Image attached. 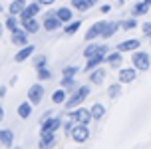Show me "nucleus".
I'll list each match as a JSON object with an SVG mask.
<instances>
[{
	"mask_svg": "<svg viewBox=\"0 0 151 149\" xmlns=\"http://www.w3.org/2000/svg\"><path fill=\"white\" fill-rule=\"evenodd\" d=\"M143 2H145V4H147V6L151 8V0H143Z\"/></svg>",
	"mask_w": 151,
	"mask_h": 149,
	"instance_id": "nucleus-46",
	"label": "nucleus"
},
{
	"mask_svg": "<svg viewBox=\"0 0 151 149\" xmlns=\"http://www.w3.org/2000/svg\"><path fill=\"white\" fill-rule=\"evenodd\" d=\"M2 30H4V26H2V22H0V38H2Z\"/></svg>",
	"mask_w": 151,
	"mask_h": 149,
	"instance_id": "nucleus-45",
	"label": "nucleus"
},
{
	"mask_svg": "<svg viewBox=\"0 0 151 149\" xmlns=\"http://www.w3.org/2000/svg\"><path fill=\"white\" fill-rule=\"evenodd\" d=\"M0 143H2L4 147H10V145L14 143V133H12L10 129H0Z\"/></svg>",
	"mask_w": 151,
	"mask_h": 149,
	"instance_id": "nucleus-20",
	"label": "nucleus"
},
{
	"mask_svg": "<svg viewBox=\"0 0 151 149\" xmlns=\"http://www.w3.org/2000/svg\"><path fill=\"white\" fill-rule=\"evenodd\" d=\"M74 125H76V121H74V119L66 121V125H64V133H66V135H72V129H74Z\"/></svg>",
	"mask_w": 151,
	"mask_h": 149,
	"instance_id": "nucleus-36",
	"label": "nucleus"
},
{
	"mask_svg": "<svg viewBox=\"0 0 151 149\" xmlns=\"http://www.w3.org/2000/svg\"><path fill=\"white\" fill-rule=\"evenodd\" d=\"M72 8L80 10V12H86V10L90 8V2H88V0H72Z\"/></svg>",
	"mask_w": 151,
	"mask_h": 149,
	"instance_id": "nucleus-30",
	"label": "nucleus"
},
{
	"mask_svg": "<svg viewBox=\"0 0 151 149\" xmlns=\"http://www.w3.org/2000/svg\"><path fill=\"white\" fill-rule=\"evenodd\" d=\"M80 26H82V20H74V22H68V24H66V28H64V32H66L68 36H72V34H76V32L80 30Z\"/></svg>",
	"mask_w": 151,
	"mask_h": 149,
	"instance_id": "nucleus-27",
	"label": "nucleus"
},
{
	"mask_svg": "<svg viewBox=\"0 0 151 149\" xmlns=\"http://www.w3.org/2000/svg\"><path fill=\"white\" fill-rule=\"evenodd\" d=\"M119 28V22H106L104 26V32H101V38H111Z\"/></svg>",
	"mask_w": 151,
	"mask_h": 149,
	"instance_id": "nucleus-22",
	"label": "nucleus"
},
{
	"mask_svg": "<svg viewBox=\"0 0 151 149\" xmlns=\"http://www.w3.org/2000/svg\"><path fill=\"white\" fill-rule=\"evenodd\" d=\"M42 97H44V88L40 86V83H34L30 89H28V101L32 105H38L42 101Z\"/></svg>",
	"mask_w": 151,
	"mask_h": 149,
	"instance_id": "nucleus-7",
	"label": "nucleus"
},
{
	"mask_svg": "<svg viewBox=\"0 0 151 149\" xmlns=\"http://www.w3.org/2000/svg\"><path fill=\"white\" fill-rule=\"evenodd\" d=\"M22 28L28 34H36L38 30H40V24H38L36 18H28V20H22Z\"/></svg>",
	"mask_w": 151,
	"mask_h": 149,
	"instance_id": "nucleus-18",
	"label": "nucleus"
},
{
	"mask_svg": "<svg viewBox=\"0 0 151 149\" xmlns=\"http://www.w3.org/2000/svg\"><path fill=\"white\" fill-rule=\"evenodd\" d=\"M52 78V72L48 70V68H38V80H50Z\"/></svg>",
	"mask_w": 151,
	"mask_h": 149,
	"instance_id": "nucleus-32",
	"label": "nucleus"
},
{
	"mask_svg": "<svg viewBox=\"0 0 151 149\" xmlns=\"http://www.w3.org/2000/svg\"><path fill=\"white\" fill-rule=\"evenodd\" d=\"M106 60H107V64H109L111 68H117V66H121V60H123V58H121V52H117V50H115V52L107 54Z\"/></svg>",
	"mask_w": 151,
	"mask_h": 149,
	"instance_id": "nucleus-24",
	"label": "nucleus"
},
{
	"mask_svg": "<svg viewBox=\"0 0 151 149\" xmlns=\"http://www.w3.org/2000/svg\"><path fill=\"white\" fill-rule=\"evenodd\" d=\"M109 48L106 44H90L86 50H83V56L86 58H90V56H96V54H106Z\"/></svg>",
	"mask_w": 151,
	"mask_h": 149,
	"instance_id": "nucleus-12",
	"label": "nucleus"
},
{
	"mask_svg": "<svg viewBox=\"0 0 151 149\" xmlns=\"http://www.w3.org/2000/svg\"><path fill=\"white\" fill-rule=\"evenodd\" d=\"M104 80H106V70L96 68V70H91V72H90V82L91 83H96V86H98V83H101Z\"/></svg>",
	"mask_w": 151,
	"mask_h": 149,
	"instance_id": "nucleus-17",
	"label": "nucleus"
},
{
	"mask_svg": "<svg viewBox=\"0 0 151 149\" xmlns=\"http://www.w3.org/2000/svg\"><path fill=\"white\" fill-rule=\"evenodd\" d=\"M38 2H40L42 6H52V4L56 2V0H38Z\"/></svg>",
	"mask_w": 151,
	"mask_h": 149,
	"instance_id": "nucleus-38",
	"label": "nucleus"
},
{
	"mask_svg": "<svg viewBox=\"0 0 151 149\" xmlns=\"http://www.w3.org/2000/svg\"><path fill=\"white\" fill-rule=\"evenodd\" d=\"M26 4H28L26 0H14V2L10 4V8H8V12H10L12 16H20V14H22V10L26 8Z\"/></svg>",
	"mask_w": 151,
	"mask_h": 149,
	"instance_id": "nucleus-16",
	"label": "nucleus"
},
{
	"mask_svg": "<svg viewBox=\"0 0 151 149\" xmlns=\"http://www.w3.org/2000/svg\"><path fill=\"white\" fill-rule=\"evenodd\" d=\"M99 10H101V14H107V12L111 10V6H109V4H106V6H101Z\"/></svg>",
	"mask_w": 151,
	"mask_h": 149,
	"instance_id": "nucleus-39",
	"label": "nucleus"
},
{
	"mask_svg": "<svg viewBox=\"0 0 151 149\" xmlns=\"http://www.w3.org/2000/svg\"><path fill=\"white\" fill-rule=\"evenodd\" d=\"M88 2H90V6H93V4H96L98 0H88Z\"/></svg>",
	"mask_w": 151,
	"mask_h": 149,
	"instance_id": "nucleus-44",
	"label": "nucleus"
},
{
	"mask_svg": "<svg viewBox=\"0 0 151 149\" xmlns=\"http://www.w3.org/2000/svg\"><path fill=\"white\" fill-rule=\"evenodd\" d=\"M34 50H36V48H34V46H30V44L22 46V50H18V52H16L14 60H16V62H24V60H28L32 54H34Z\"/></svg>",
	"mask_w": 151,
	"mask_h": 149,
	"instance_id": "nucleus-13",
	"label": "nucleus"
},
{
	"mask_svg": "<svg viewBox=\"0 0 151 149\" xmlns=\"http://www.w3.org/2000/svg\"><path fill=\"white\" fill-rule=\"evenodd\" d=\"M135 80V68H123L119 70V83H129Z\"/></svg>",
	"mask_w": 151,
	"mask_h": 149,
	"instance_id": "nucleus-14",
	"label": "nucleus"
},
{
	"mask_svg": "<svg viewBox=\"0 0 151 149\" xmlns=\"http://www.w3.org/2000/svg\"><path fill=\"white\" fill-rule=\"evenodd\" d=\"M90 113H91V119H101L104 113H106V107H104L101 104H93L91 109H90Z\"/></svg>",
	"mask_w": 151,
	"mask_h": 149,
	"instance_id": "nucleus-25",
	"label": "nucleus"
},
{
	"mask_svg": "<svg viewBox=\"0 0 151 149\" xmlns=\"http://www.w3.org/2000/svg\"><path fill=\"white\" fill-rule=\"evenodd\" d=\"M10 40H12L14 46H26L28 44V32H26L24 28H16V30H12Z\"/></svg>",
	"mask_w": 151,
	"mask_h": 149,
	"instance_id": "nucleus-9",
	"label": "nucleus"
},
{
	"mask_svg": "<svg viewBox=\"0 0 151 149\" xmlns=\"http://www.w3.org/2000/svg\"><path fill=\"white\" fill-rule=\"evenodd\" d=\"M60 127H62V119L60 117L48 115L46 119H42V129H40V133H56Z\"/></svg>",
	"mask_w": 151,
	"mask_h": 149,
	"instance_id": "nucleus-3",
	"label": "nucleus"
},
{
	"mask_svg": "<svg viewBox=\"0 0 151 149\" xmlns=\"http://www.w3.org/2000/svg\"><path fill=\"white\" fill-rule=\"evenodd\" d=\"M6 28L10 30V32L18 28V20H16V16H12V14H10V16L6 18Z\"/></svg>",
	"mask_w": 151,
	"mask_h": 149,
	"instance_id": "nucleus-34",
	"label": "nucleus"
},
{
	"mask_svg": "<svg viewBox=\"0 0 151 149\" xmlns=\"http://www.w3.org/2000/svg\"><path fill=\"white\" fill-rule=\"evenodd\" d=\"M131 64L135 66V70H141V72H147L151 66L149 62V54L147 52H135L131 56Z\"/></svg>",
	"mask_w": 151,
	"mask_h": 149,
	"instance_id": "nucleus-2",
	"label": "nucleus"
},
{
	"mask_svg": "<svg viewBox=\"0 0 151 149\" xmlns=\"http://www.w3.org/2000/svg\"><path fill=\"white\" fill-rule=\"evenodd\" d=\"M62 88L64 89L74 88V78H62Z\"/></svg>",
	"mask_w": 151,
	"mask_h": 149,
	"instance_id": "nucleus-35",
	"label": "nucleus"
},
{
	"mask_svg": "<svg viewBox=\"0 0 151 149\" xmlns=\"http://www.w3.org/2000/svg\"><path fill=\"white\" fill-rule=\"evenodd\" d=\"M70 119H74L76 123H83V125H88L91 121V113L90 109H86V107H76L70 112Z\"/></svg>",
	"mask_w": 151,
	"mask_h": 149,
	"instance_id": "nucleus-4",
	"label": "nucleus"
},
{
	"mask_svg": "<svg viewBox=\"0 0 151 149\" xmlns=\"http://www.w3.org/2000/svg\"><path fill=\"white\" fill-rule=\"evenodd\" d=\"M56 16L60 18L64 24H68V22H72V8H68V6H62V8H58L56 10Z\"/></svg>",
	"mask_w": 151,
	"mask_h": 149,
	"instance_id": "nucleus-21",
	"label": "nucleus"
},
{
	"mask_svg": "<svg viewBox=\"0 0 151 149\" xmlns=\"http://www.w3.org/2000/svg\"><path fill=\"white\" fill-rule=\"evenodd\" d=\"M40 6H42V4H40L38 0L36 2H28L26 8L22 10V14H20V22H22V20H28V18H36L38 12H40Z\"/></svg>",
	"mask_w": 151,
	"mask_h": 149,
	"instance_id": "nucleus-6",
	"label": "nucleus"
},
{
	"mask_svg": "<svg viewBox=\"0 0 151 149\" xmlns=\"http://www.w3.org/2000/svg\"><path fill=\"white\" fill-rule=\"evenodd\" d=\"M143 32H145V34H149V32H151V24H149V22L143 24Z\"/></svg>",
	"mask_w": 151,
	"mask_h": 149,
	"instance_id": "nucleus-40",
	"label": "nucleus"
},
{
	"mask_svg": "<svg viewBox=\"0 0 151 149\" xmlns=\"http://www.w3.org/2000/svg\"><path fill=\"white\" fill-rule=\"evenodd\" d=\"M139 48V40H125V42H121L117 44V52H129V50H137Z\"/></svg>",
	"mask_w": 151,
	"mask_h": 149,
	"instance_id": "nucleus-19",
	"label": "nucleus"
},
{
	"mask_svg": "<svg viewBox=\"0 0 151 149\" xmlns=\"http://www.w3.org/2000/svg\"><path fill=\"white\" fill-rule=\"evenodd\" d=\"M16 82H18V76H12V80H10V86H14Z\"/></svg>",
	"mask_w": 151,
	"mask_h": 149,
	"instance_id": "nucleus-42",
	"label": "nucleus"
},
{
	"mask_svg": "<svg viewBox=\"0 0 151 149\" xmlns=\"http://www.w3.org/2000/svg\"><path fill=\"white\" fill-rule=\"evenodd\" d=\"M104 26H106V22H104V20H99V22H96L93 26H90L88 34H86V40H88V42H91V40H96L98 36H101V32H104Z\"/></svg>",
	"mask_w": 151,
	"mask_h": 149,
	"instance_id": "nucleus-11",
	"label": "nucleus"
},
{
	"mask_svg": "<svg viewBox=\"0 0 151 149\" xmlns=\"http://www.w3.org/2000/svg\"><path fill=\"white\" fill-rule=\"evenodd\" d=\"M88 96H90V86H80V88L74 91V96L70 97V99H66V107H68V109H76Z\"/></svg>",
	"mask_w": 151,
	"mask_h": 149,
	"instance_id": "nucleus-1",
	"label": "nucleus"
},
{
	"mask_svg": "<svg viewBox=\"0 0 151 149\" xmlns=\"http://www.w3.org/2000/svg\"><path fill=\"white\" fill-rule=\"evenodd\" d=\"M66 97H68V91L62 88V89H56V91L52 94V101H54V104H64Z\"/></svg>",
	"mask_w": 151,
	"mask_h": 149,
	"instance_id": "nucleus-26",
	"label": "nucleus"
},
{
	"mask_svg": "<svg viewBox=\"0 0 151 149\" xmlns=\"http://www.w3.org/2000/svg\"><path fill=\"white\" fill-rule=\"evenodd\" d=\"M2 117H4V107L0 105V121H2Z\"/></svg>",
	"mask_w": 151,
	"mask_h": 149,
	"instance_id": "nucleus-43",
	"label": "nucleus"
},
{
	"mask_svg": "<svg viewBox=\"0 0 151 149\" xmlns=\"http://www.w3.org/2000/svg\"><path fill=\"white\" fill-rule=\"evenodd\" d=\"M78 72H80V68H78V66H68V68L62 70V76H64V78H74Z\"/></svg>",
	"mask_w": 151,
	"mask_h": 149,
	"instance_id": "nucleus-31",
	"label": "nucleus"
},
{
	"mask_svg": "<svg viewBox=\"0 0 151 149\" xmlns=\"http://www.w3.org/2000/svg\"><path fill=\"white\" fill-rule=\"evenodd\" d=\"M62 20L56 16V12H48V14L44 16V28L48 30V32H54V30H58L62 26Z\"/></svg>",
	"mask_w": 151,
	"mask_h": 149,
	"instance_id": "nucleus-8",
	"label": "nucleus"
},
{
	"mask_svg": "<svg viewBox=\"0 0 151 149\" xmlns=\"http://www.w3.org/2000/svg\"><path fill=\"white\" fill-rule=\"evenodd\" d=\"M119 26L123 30H131V28H135L137 26V20L135 18H129V20H123V22H119Z\"/></svg>",
	"mask_w": 151,
	"mask_h": 149,
	"instance_id": "nucleus-33",
	"label": "nucleus"
},
{
	"mask_svg": "<svg viewBox=\"0 0 151 149\" xmlns=\"http://www.w3.org/2000/svg\"><path fill=\"white\" fill-rule=\"evenodd\" d=\"M0 12H2V4H0Z\"/></svg>",
	"mask_w": 151,
	"mask_h": 149,
	"instance_id": "nucleus-47",
	"label": "nucleus"
},
{
	"mask_svg": "<svg viewBox=\"0 0 151 149\" xmlns=\"http://www.w3.org/2000/svg\"><path fill=\"white\" fill-rule=\"evenodd\" d=\"M147 10H149V6H147L145 2H139V4H135V6L131 8V14L133 16H143V14H147Z\"/></svg>",
	"mask_w": 151,
	"mask_h": 149,
	"instance_id": "nucleus-28",
	"label": "nucleus"
},
{
	"mask_svg": "<svg viewBox=\"0 0 151 149\" xmlns=\"http://www.w3.org/2000/svg\"><path fill=\"white\" fill-rule=\"evenodd\" d=\"M6 96V86H0V97Z\"/></svg>",
	"mask_w": 151,
	"mask_h": 149,
	"instance_id": "nucleus-41",
	"label": "nucleus"
},
{
	"mask_svg": "<svg viewBox=\"0 0 151 149\" xmlns=\"http://www.w3.org/2000/svg\"><path fill=\"white\" fill-rule=\"evenodd\" d=\"M32 107H34V105H32L30 101H24V104H20V105H18V115H20L22 119H28V117L32 115Z\"/></svg>",
	"mask_w": 151,
	"mask_h": 149,
	"instance_id": "nucleus-23",
	"label": "nucleus"
},
{
	"mask_svg": "<svg viewBox=\"0 0 151 149\" xmlns=\"http://www.w3.org/2000/svg\"><path fill=\"white\" fill-rule=\"evenodd\" d=\"M107 94H109V97H111V99L119 97L121 96V83L119 82H117V83H111V86H109V89H107Z\"/></svg>",
	"mask_w": 151,
	"mask_h": 149,
	"instance_id": "nucleus-29",
	"label": "nucleus"
},
{
	"mask_svg": "<svg viewBox=\"0 0 151 149\" xmlns=\"http://www.w3.org/2000/svg\"><path fill=\"white\" fill-rule=\"evenodd\" d=\"M104 58H106V54H96V56H90V58H88V64H86V70H88V72L96 70V68L104 62Z\"/></svg>",
	"mask_w": 151,
	"mask_h": 149,
	"instance_id": "nucleus-15",
	"label": "nucleus"
},
{
	"mask_svg": "<svg viewBox=\"0 0 151 149\" xmlns=\"http://www.w3.org/2000/svg\"><path fill=\"white\" fill-rule=\"evenodd\" d=\"M70 137L76 143H83V141H88V137H90V129H88V125H83V123H76Z\"/></svg>",
	"mask_w": 151,
	"mask_h": 149,
	"instance_id": "nucleus-5",
	"label": "nucleus"
},
{
	"mask_svg": "<svg viewBox=\"0 0 151 149\" xmlns=\"http://www.w3.org/2000/svg\"><path fill=\"white\" fill-rule=\"evenodd\" d=\"M147 36H149V38H151V32H149V34H147Z\"/></svg>",
	"mask_w": 151,
	"mask_h": 149,
	"instance_id": "nucleus-48",
	"label": "nucleus"
},
{
	"mask_svg": "<svg viewBox=\"0 0 151 149\" xmlns=\"http://www.w3.org/2000/svg\"><path fill=\"white\" fill-rule=\"evenodd\" d=\"M56 147V135L54 133H40L38 149H54Z\"/></svg>",
	"mask_w": 151,
	"mask_h": 149,
	"instance_id": "nucleus-10",
	"label": "nucleus"
},
{
	"mask_svg": "<svg viewBox=\"0 0 151 149\" xmlns=\"http://www.w3.org/2000/svg\"><path fill=\"white\" fill-rule=\"evenodd\" d=\"M34 66H36V70L38 68H44L46 66V56H38V58L34 60Z\"/></svg>",
	"mask_w": 151,
	"mask_h": 149,
	"instance_id": "nucleus-37",
	"label": "nucleus"
}]
</instances>
